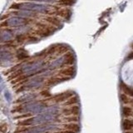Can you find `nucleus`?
Listing matches in <instances>:
<instances>
[{
  "label": "nucleus",
  "instance_id": "nucleus-1",
  "mask_svg": "<svg viewBox=\"0 0 133 133\" xmlns=\"http://www.w3.org/2000/svg\"><path fill=\"white\" fill-rule=\"evenodd\" d=\"M51 7L43 4H36V3H14L11 6V9H19V10H29L33 12H47Z\"/></svg>",
  "mask_w": 133,
  "mask_h": 133
},
{
  "label": "nucleus",
  "instance_id": "nucleus-2",
  "mask_svg": "<svg viewBox=\"0 0 133 133\" xmlns=\"http://www.w3.org/2000/svg\"><path fill=\"white\" fill-rule=\"evenodd\" d=\"M29 22L23 18H17V17H14V18H10L5 21V23H2V27L4 24L7 26H12V27H16V26H25L26 24H28Z\"/></svg>",
  "mask_w": 133,
  "mask_h": 133
},
{
  "label": "nucleus",
  "instance_id": "nucleus-3",
  "mask_svg": "<svg viewBox=\"0 0 133 133\" xmlns=\"http://www.w3.org/2000/svg\"><path fill=\"white\" fill-rule=\"evenodd\" d=\"M80 112V108L78 106H70V107H63L62 109V114L64 116H78Z\"/></svg>",
  "mask_w": 133,
  "mask_h": 133
},
{
  "label": "nucleus",
  "instance_id": "nucleus-4",
  "mask_svg": "<svg viewBox=\"0 0 133 133\" xmlns=\"http://www.w3.org/2000/svg\"><path fill=\"white\" fill-rule=\"evenodd\" d=\"M73 95H74V93L72 91H65V92H62L61 94H57L56 96H54V97H52V98H51V100L57 103H59V102L63 103L68 98L72 97Z\"/></svg>",
  "mask_w": 133,
  "mask_h": 133
},
{
  "label": "nucleus",
  "instance_id": "nucleus-5",
  "mask_svg": "<svg viewBox=\"0 0 133 133\" xmlns=\"http://www.w3.org/2000/svg\"><path fill=\"white\" fill-rule=\"evenodd\" d=\"M75 72H76V69H75L74 66H66V68L61 69L59 72H58V74L62 77H66L70 78L74 76Z\"/></svg>",
  "mask_w": 133,
  "mask_h": 133
},
{
  "label": "nucleus",
  "instance_id": "nucleus-6",
  "mask_svg": "<svg viewBox=\"0 0 133 133\" xmlns=\"http://www.w3.org/2000/svg\"><path fill=\"white\" fill-rule=\"evenodd\" d=\"M62 129H65V130H68V131H72L77 133L80 131V126L77 123V122H71V123H64L62 124Z\"/></svg>",
  "mask_w": 133,
  "mask_h": 133
},
{
  "label": "nucleus",
  "instance_id": "nucleus-7",
  "mask_svg": "<svg viewBox=\"0 0 133 133\" xmlns=\"http://www.w3.org/2000/svg\"><path fill=\"white\" fill-rule=\"evenodd\" d=\"M63 66H72L74 64L75 61H76V58H75V55L72 52H68L64 55L63 57Z\"/></svg>",
  "mask_w": 133,
  "mask_h": 133
},
{
  "label": "nucleus",
  "instance_id": "nucleus-8",
  "mask_svg": "<svg viewBox=\"0 0 133 133\" xmlns=\"http://www.w3.org/2000/svg\"><path fill=\"white\" fill-rule=\"evenodd\" d=\"M120 88L122 91V93H125L130 97H133V88L130 86L126 84L124 82H121L120 83Z\"/></svg>",
  "mask_w": 133,
  "mask_h": 133
},
{
  "label": "nucleus",
  "instance_id": "nucleus-9",
  "mask_svg": "<svg viewBox=\"0 0 133 133\" xmlns=\"http://www.w3.org/2000/svg\"><path fill=\"white\" fill-rule=\"evenodd\" d=\"M122 129L124 131L133 130V120L130 118H124L122 121Z\"/></svg>",
  "mask_w": 133,
  "mask_h": 133
},
{
  "label": "nucleus",
  "instance_id": "nucleus-10",
  "mask_svg": "<svg viewBox=\"0 0 133 133\" xmlns=\"http://www.w3.org/2000/svg\"><path fill=\"white\" fill-rule=\"evenodd\" d=\"M33 122H34V118L32 117H28V118H25L22 120H18V122H16L17 126H23V127H31Z\"/></svg>",
  "mask_w": 133,
  "mask_h": 133
},
{
  "label": "nucleus",
  "instance_id": "nucleus-11",
  "mask_svg": "<svg viewBox=\"0 0 133 133\" xmlns=\"http://www.w3.org/2000/svg\"><path fill=\"white\" fill-rule=\"evenodd\" d=\"M14 14H16L21 18H30L32 16H35L36 14V12H33V11H29V10H20L16 12H14Z\"/></svg>",
  "mask_w": 133,
  "mask_h": 133
},
{
  "label": "nucleus",
  "instance_id": "nucleus-12",
  "mask_svg": "<svg viewBox=\"0 0 133 133\" xmlns=\"http://www.w3.org/2000/svg\"><path fill=\"white\" fill-rule=\"evenodd\" d=\"M120 99L121 102H122L125 105H130L131 107H133V97H130L125 93H122L120 95Z\"/></svg>",
  "mask_w": 133,
  "mask_h": 133
},
{
  "label": "nucleus",
  "instance_id": "nucleus-13",
  "mask_svg": "<svg viewBox=\"0 0 133 133\" xmlns=\"http://www.w3.org/2000/svg\"><path fill=\"white\" fill-rule=\"evenodd\" d=\"M122 116L125 118H128V117H133V109L129 106L125 105L122 108Z\"/></svg>",
  "mask_w": 133,
  "mask_h": 133
},
{
  "label": "nucleus",
  "instance_id": "nucleus-14",
  "mask_svg": "<svg viewBox=\"0 0 133 133\" xmlns=\"http://www.w3.org/2000/svg\"><path fill=\"white\" fill-rule=\"evenodd\" d=\"M78 97L77 96H72L70 98H68L66 100V102H64L62 103V106L63 107H70V106H74V105H77L78 103Z\"/></svg>",
  "mask_w": 133,
  "mask_h": 133
},
{
  "label": "nucleus",
  "instance_id": "nucleus-15",
  "mask_svg": "<svg viewBox=\"0 0 133 133\" xmlns=\"http://www.w3.org/2000/svg\"><path fill=\"white\" fill-rule=\"evenodd\" d=\"M54 32L55 31H54L53 29H52L51 28H43L40 29L39 35H41L43 37H48L52 34V33H54Z\"/></svg>",
  "mask_w": 133,
  "mask_h": 133
},
{
  "label": "nucleus",
  "instance_id": "nucleus-16",
  "mask_svg": "<svg viewBox=\"0 0 133 133\" xmlns=\"http://www.w3.org/2000/svg\"><path fill=\"white\" fill-rule=\"evenodd\" d=\"M62 121H63L65 123H71V122L77 123L79 121V117H78V116H66L62 118Z\"/></svg>",
  "mask_w": 133,
  "mask_h": 133
},
{
  "label": "nucleus",
  "instance_id": "nucleus-17",
  "mask_svg": "<svg viewBox=\"0 0 133 133\" xmlns=\"http://www.w3.org/2000/svg\"><path fill=\"white\" fill-rule=\"evenodd\" d=\"M46 19H47L48 21H50V23L54 24L57 27H59L60 25H61V21H60V19L56 18V17H48V18H46ZM61 26H62V25H61Z\"/></svg>",
  "mask_w": 133,
  "mask_h": 133
},
{
  "label": "nucleus",
  "instance_id": "nucleus-18",
  "mask_svg": "<svg viewBox=\"0 0 133 133\" xmlns=\"http://www.w3.org/2000/svg\"><path fill=\"white\" fill-rule=\"evenodd\" d=\"M31 129V127H23V126H18L16 127L14 133H24L27 132Z\"/></svg>",
  "mask_w": 133,
  "mask_h": 133
},
{
  "label": "nucleus",
  "instance_id": "nucleus-19",
  "mask_svg": "<svg viewBox=\"0 0 133 133\" xmlns=\"http://www.w3.org/2000/svg\"><path fill=\"white\" fill-rule=\"evenodd\" d=\"M77 0H59V4L62 6H72Z\"/></svg>",
  "mask_w": 133,
  "mask_h": 133
},
{
  "label": "nucleus",
  "instance_id": "nucleus-20",
  "mask_svg": "<svg viewBox=\"0 0 133 133\" xmlns=\"http://www.w3.org/2000/svg\"><path fill=\"white\" fill-rule=\"evenodd\" d=\"M60 14L62 17H63L65 19L69 20L71 16H72V12H71L70 10H68V9H64V10L60 11Z\"/></svg>",
  "mask_w": 133,
  "mask_h": 133
},
{
  "label": "nucleus",
  "instance_id": "nucleus-21",
  "mask_svg": "<svg viewBox=\"0 0 133 133\" xmlns=\"http://www.w3.org/2000/svg\"><path fill=\"white\" fill-rule=\"evenodd\" d=\"M32 115L31 113H23V114H19L18 116H15L14 119L15 120H22L25 118H28V117H32Z\"/></svg>",
  "mask_w": 133,
  "mask_h": 133
},
{
  "label": "nucleus",
  "instance_id": "nucleus-22",
  "mask_svg": "<svg viewBox=\"0 0 133 133\" xmlns=\"http://www.w3.org/2000/svg\"><path fill=\"white\" fill-rule=\"evenodd\" d=\"M23 111V106L22 104H18V105H17L12 108L11 112L12 113H15V112H22Z\"/></svg>",
  "mask_w": 133,
  "mask_h": 133
},
{
  "label": "nucleus",
  "instance_id": "nucleus-23",
  "mask_svg": "<svg viewBox=\"0 0 133 133\" xmlns=\"http://www.w3.org/2000/svg\"><path fill=\"white\" fill-rule=\"evenodd\" d=\"M8 130H9V127H8V123L2 122L1 126H0V131H1V133H8Z\"/></svg>",
  "mask_w": 133,
  "mask_h": 133
},
{
  "label": "nucleus",
  "instance_id": "nucleus-24",
  "mask_svg": "<svg viewBox=\"0 0 133 133\" xmlns=\"http://www.w3.org/2000/svg\"><path fill=\"white\" fill-rule=\"evenodd\" d=\"M19 52H20V53L18 54V59H20V60L25 59V58H27V57H28V54H27V52H25V50L21 49V50H19Z\"/></svg>",
  "mask_w": 133,
  "mask_h": 133
},
{
  "label": "nucleus",
  "instance_id": "nucleus-25",
  "mask_svg": "<svg viewBox=\"0 0 133 133\" xmlns=\"http://www.w3.org/2000/svg\"><path fill=\"white\" fill-rule=\"evenodd\" d=\"M40 95L41 96H43V97H50V93H49V91H47V90H43L40 92Z\"/></svg>",
  "mask_w": 133,
  "mask_h": 133
},
{
  "label": "nucleus",
  "instance_id": "nucleus-26",
  "mask_svg": "<svg viewBox=\"0 0 133 133\" xmlns=\"http://www.w3.org/2000/svg\"><path fill=\"white\" fill-rule=\"evenodd\" d=\"M28 1H37V2H44V3H54L57 0H28Z\"/></svg>",
  "mask_w": 133,
  "mask_h": 133
},
{
  "label": "nucleus",
  "instance_id": "nucleus-27",
  "mask_svg": "<svg viewBox=\"0 0 133 133\" xmlns=\"http://www.w3.org/2000/svg\"><path fill=\"white\" fill-rule=\"evenodd\" d=\"M56 133H76L72 131H68V130H65V129H62V130H60L59 131H57Z\"/></svg>",
  "mask_w": 133,
  "mask_h": 133
},
{
  "label": "nucleus",
  "instance_id": "nucleus-28",
  "mask_svg": "<svg viewBox=\"0 0 133 133\" xmlns=\"http://www.w3.org/2000/svg\"><path fill=\"white\" fill-rule=\"evenodd\" d=\"M127 58H128V59H132V58H133V51H132V52H131L130 53L128 54Z\"/></svg>",
  "mask_w": 133,
  "mask_h": 133
},
{
  "label": "nucleus",
  "instance_id": "nucleus-29",
  "mask_svg": "<svg viewBox=\"0 0 133 133\" xmlns=\"http://www.w3.org/2000/svg\"><path fill=\"white\" fill-rule=\"evenodd\" d=\"M124 133H133L132 131H124Z\"/></svg>",
  "mask_w": 133,
  "mask_h": 133
},
{
  "label": "nucleus",
  "instance_id": "nucleus-30",
  "mask_svg": "<svg viewBox=\"0 0 133 133\" xmlns=\"http://www.w3.org/2000/svg\"><path fill=\"white\" fill-rule=\"evenodd\" d=\"M130 46H131V49H133V41L131 42V45H130Z\"/></svg>",
  "mask_w": 133,
  "mask_h": 133
}]
</instances>
